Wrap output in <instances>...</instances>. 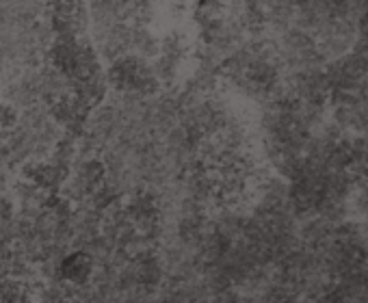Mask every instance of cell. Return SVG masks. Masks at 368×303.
<instances>
[{
  "label": "cell",
  "mask_w": 368,
  "mask_h": 303,
  "mask_svg": "<svg viewBox=\"0 0 368 303\" xmlns=\"http://www.w3.org/2000/svg\"><path fill=\"white\" fill-rule=\"evenodd\" d=\"M89 268H91V262L87 260L85 253H74V256H70L66 262H63V275H66L68 280L81 282L89 275Z\"/></svg>",
  "instance_id": "1"
}]
</instances>
